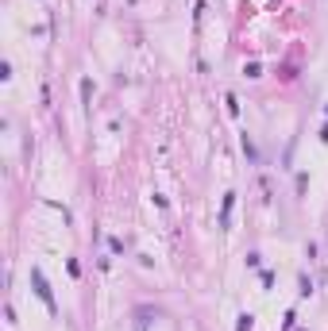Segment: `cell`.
<instances>
[{
    "instance_id": "cell-1",
    "label": "cell",
    "mask_w": 328,
    "mask_h": 331,
    "mask_svg": "<svg viewBox=\"0 0 328 331\" xmlns=\"http://www.w3.org/2000/svg\"><path fill=\"white\" fill-rule=\"evenodd\" d=\"M31 277H35V289H39V297H43V301H46V304H50V289H46V281H43V274H39V270H35V274H31Z\"/></svg>"
}]
</instances>
